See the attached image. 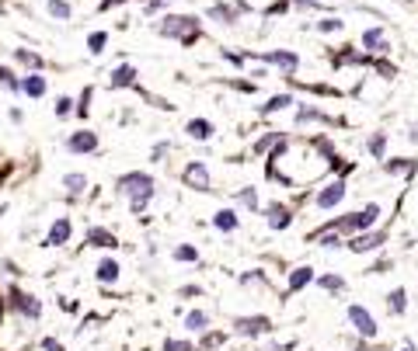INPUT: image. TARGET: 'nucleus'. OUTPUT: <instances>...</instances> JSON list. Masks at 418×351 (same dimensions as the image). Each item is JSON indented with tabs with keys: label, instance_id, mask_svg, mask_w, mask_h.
I'll use <instances>...</instances> for the list:
<instances>
[{
	"label": "nucleus",
	"instance_id": "nucleus-1",
	"mask_svg": "<svg viewBox=\"0 0 418 351\" xmlns=\"http://www.w3.org/2000/svg\"><path fill=\"white\" fill-rule=\"evenodd\" d=\"M119 188L129 195L133 209L140 212V209L147 205V198L154 195V177L150 174H126V177H119Z\"/></svg>",
	"mask_w": 418,
	"mask_h": 351
},
{
	"label": "nucleus",
	"instance_id": "nucleus-2",
	"mask_svg": "<svg viewBox=\"0 0 418 351\" xmlns=\"http://www.w3.org/2000/svg\"><path fill=\"white\" fill-rule=\"evenodd\" d=\"M161 32L171 35V39H185V42H192V39L199 35V21H196L192 14H185V18H168V21L161 25Z\"/></svg>",
	"mask_w": 418,
	"mask_h": 351
},
{
	"label": "nucleus",
	"instance_id": "nucleus-3",
	"mask_svg": "<svg viewBox=\"0 0 418 351\" xmlns=\"http://www.w3.org/2000/svg\"><path fill=\"white\" fill-rule=\"evenodd\" d=\"M377 216H380V205H366L359 216H352V219H342L338 226H342V230H363V226H373V223H377Z\"/></svg>",
	"mask_w": 418,
	"mask_h": 351
},
{
	"label": "nucleus",
	"instance_id": "nucleus-4",
	"mask_svg": "<svg viewBox=\"0 0 418 351\" xmlns=\"http://www.w3.org/2000/svg\"><path fill=\"white\" fill-rule=\"evenodd\" d=\"M349 320L359 327V334H366V338H373V334H377V320H373L363 306H349Z\"/></svg>",
	"mask_w": 418,
	"mask_h": 351
},
{
	"label": "nucleus",
	"instance_id": "nucleus-5",
	"mask_svg": "<svg viewBox=\"0 0 418 351\" xmlns=\"http://www.w3.org/2000/svg\"><path fill=\"white\" fill-rule=\"evenodd\" d=\"M182 177H185L192 188H199V191H206V188H209V171H206V164H203V160H192V164L185 167V174H182Z\"/></svg>",
	"mask_w": 418,
	"mask_h": 351
},
{
	"label": "nucleus",
	"instance_id": "nucleus-6",
	"mask_svg": "<svg viewBox=\"0 0 418 351\" xmlns=\"http://www.w3.org/2000/svg\"><path fill=\"white\" fill-rule=\"evenodd\" d=\"M67 146L74 153H91V150H98V132H74Z\"/></svg>",
	"mask_w": 418,
	"mask_h": 351
},
{
	"label": "nucleus",
	"instance_id": "nucleus-7",
	"mask_svg": "<svg viewBox=\"0 0 418 351\" xmlns=\"http://www.w3.org/2000/svg\"><path fill=\"white\" fill-rule=\"evenodd\" d=\"M342 195H345V184H342V181H335V184H328V188L317 195V205H321V209H331V205H338V202H342Z\"/></svg>",
	"mask_w": 418,
	"mask_h": 351
},
{
	"label": "nucleus",
	"instance_id": "nucleus-8",
	"mask_svg": "<svg viewBox=\"0 0 418 351\" xmlns=\"http://www.w3.org/2000/svg\"><path fill=\"white\" fill-rule=\"evenodd\" d=\"M67 240H70V219H56L53 230H49V237H46V244H49V247H60V244H67Z\"/></svg>",
	"mask_w": 418,
	"mask_h": 351
},
{
	"label": "nucleus",
	"instance_id": "nucleus-9",
	"mask_svg": "<svg viewBox=\"0 0 418 351\" xmlns=\"http://www.w3.org/2000/svg\"><path fill=\"white\" fill-rule=\"evenodd\" d=\"M262 331H269V320L265 317H244V320H237V334H262Z\"/></svg>",
	"mask_w": 418,
	"mask_h": 351
},
{
	"label": "nucleus",
	"instance_id": "nucleus-10",
	"mask_svg": "<svg viewBox=\"0 0 418 351\" xmlns=\"http://www.w3.org/2000/svg\"><path fill=\"white\" fill-rule=\"evenodd\" d=\"M11 299H14V306H18L21 313H28V317H39V313H42V306L32 303V296H25V292H14Z\"/></svg>",
	"mask_w": 418,
	"mask_h": 351
},
{
	"label": "nucleus",
	"instance_id": "nucleus-11",
	"mask_svg": "<svg viewBox=\"0 0 418 351\" xmlns=\"http://www.w3.org/2000/svg\"><path fill=\"white\" fill-rule=\"evenodd\" d=\"M384 240H387V233H370V237L352 240V251H373V247H380Z\"/></svg>",
	"mask_w": 418,
	"mask_h": 351
},
{
	"label": "nucleus",
	"instance_id": "nucleus-12",
	"mask_svg": "<svg viewBox=\"0 0 418 351\" xmlns=\"http://www.w3.org/2000/svg\"><path fill=\"white\" fill-rule=\"evenodd\" d=\"M262 60L279 63V67H283V70H290V74L297 70V56H293V53H269V56H262Z\"/></svg>",
	"mask_w": 418,
	"mask_h": 351
},
{
	"label": "nucleus",
	"instance_id": "nucleus-13",
	"mask_svg": "<svg viewBox=\"0 0 418 351\" xmlns=\"http://www.w3.org/2000/svg\"><path fill=\"white\" fill-rule=\"evenodd\" d=\"M189 136H192V139H209V136H213V125H209L206 118H192V122H189Z\"/></svg>",
	"mask_w": 418,
	"mask_h": 351
},
{
	"label": "nucleus",
	"instance_id": "nucleus-14",
	"mask_svg": "<svg viewBox=\"0 0 418 351\" xmlns=\"http://www.w3.org/2000/svg\"><path fill=\"white\" fill-rule=\"evenodd\" d=\"M363 42H366V46H370L373 53H387V39H384V35H380L377 28H370V32L363 35Z\"/></svg>",
	"mask_w": 418,
	"mask_h": 351
},
{
	"label": "nucleus",
	"instance_id": "nucleus-15",
	"mask_svg": "<svg viewBox=\"0 0 418 351\" xmlns=\"http://www.w3.org/2000/svg\"><path fill=\"white\" fill-rule=\"evenodd\" d=\"M133 77H136V70L126 63V67H119L115 74H112V88H122V84H133Z\"/></svg>",
	"mask_w": 418,
	"mask_h": 351
},
{
	"label": "nucleus",
	"instance_id": "nucleus-16",
	"mask_svg": "<svg viewBox=\"0 0 418 351\" xmlns=\"http://www.w3.org/2000/svg\"><path fill=\"white\" fill-rule=\"evenodd\" d=\"M269 223H272L276 230H283V226L290 223V212H286L283 205H272V209H269Z\"/></svg>",
	"mask_w": 418,
	"mask_h": 351
},
{
	"label": "nucleus",
	"instance_id": "nucleus-17",
	"mask_svg": "<svg viewBox=\"0 0 418 351\" xmlns=\"http://www.w3.org/2000/svg\"><path fill=\"white\" fill-rule=\"evenodd\" d=\"M95 247H115V237L108 233V230H91V237H88Z\"/></svg>",
	"mask_w": 418,
	"mask_h": 351
},
{
	"label": "nucleus",
	"instance_id": "nucleus-18",
	"mask_svg": "<svg viewBox=\"0 0 418 351\" xmlns=\"http://www.w3.org/2000/svg\"><path fill=\"white\" fill-rule=\"evenodd\" d=\"M25 94H28V97H42V94H46V81H42V77H28V81H25Z\"/></svg>",
	"mask_w": 418,
	"mask_h": 351
},
{
	"label": "nucleus",
	"instance_id": "nucleus-19",
	"mask_svg": "<svg viewBox=\"0 0 418 351\" xmlns=\"http://www.w3.org/2000/svg\"><path fill=\"white\" fill-rule=\"evenodd\" d=\"M98 278H102V282H115V278H119V264H115V261H102V264H98Z\"/></svg>",
	"mask_w": 418,
	"mask_h": 351
},
{
	"label": "nucleus",
	"instance_id": "nucleus-20",
	"mask_svg": "<svg viewBox=\"0 0 418 351\" xmlns=\"http://www.w3.org/2000/svg\"><path fill=\"white\" fill-rule=\"evenodd\" d=\"M213 223H216L220 230H234V226H237V216H234L230 209H223V212H216V219H213Z\"/></svg>",
	"mask_w": 418,
	"mask_h": 351
},
{
	"label": "nucleus",
	"instance_id": "nucleus-21",
	"mask_svg": "<svg viewBox=\"0 0 418 351\" xmlns=\"http://www.w3.org/2000/svg\"><path fill=\"white\" fill-rule=\"evenodd\" d=\"M405 306H408V292L405 289H394L391 292V313H401Z\"/></svg>",
	"mask_w": 418,
	"mask_h": 351
},
{
	"label": "nucleus",
	"instance_id": "nucleus-22",
	"mask_svg": "<svg viewBox=\"0 0 418 351\" xmlns=\"http://www.w3.org/2000/svg\"><path fill=\"white\" fill-rule=\"evenodd\" d=\"M206 324H209V317H206V313H203V310H196V313H189V320H185V327H189V331H203Z\"/></svg>",
	"mask_w": 418,
	"mask_h": 351
},
{
	"label": "nucleus",
	"instance_id": "nucleus-23",
	"mask_svg": "<svg viewBox=\"0 0 418 351\" xmlns=\"http://www.w3.org/2000/svg\"><path fill=\"white\" fill-rule=\"evenodd\" d=\"M384 150H387V136L380 132V136H373V139H370V153L380 160V157H384Z\"/></svg>",
	"mask_w": 418,
	"mask_h": 351
},
{
	"label": "nucleus",
	"instance_id": "nucleus-24",
	"mask_svg": "<svg viewBox=\"0 0 418 351\" xmlns=\"http://www.w3.org/2000/svg\"><path fill=\"white\" fill-rule=\"evenodd\" d=\"M307 282H311V268H300V271H297V275H293V278H290V289H293V292H297V289H304V285H307Z\"/></svg>",
	"mask_w": 418,
	"mask_h": 351
},
{
	"label": "nucleus",
	"instance_id": "nucleus-25",
	"mask_svg": "<svg viewBox=\"0 0 418 351\" xmlns=\"http://www.w3.org/2000/svg\"><path fill=\"white\" fill-rule=\"evenodd\" d=\"M49 14H56V18H70L74 11H70L67 0H49Z\"/></svg>",
	"mask_w": 418,
	"mask_h": 351
},
{
	"label": "nucleus",
	"instance_id": "nucleus-26",
	"mask_svg": "<svg viewBox=\"0 0 418 351\" xmlns=\"http://www.w3.org/2000/svg\"><path fill=\"white\" fill-rule=\"evenodd\" d=\"M209 18H220V21H227V25H230V21H237V14H234L230 7H213V11H209Z\"/></svg>",
	"mask_w": 418,
	"mask_h": 351
},
{
	"label": "nucleus",
	"instance_id": "nucleus-27",
	"mask_svg": "<svg viewBox=\"0 0 418 351\" xmlns=\"http://www.w3.org/2000/svg\"><path fill=\"white\" fill-rule=\"evenodd\" d=\"M104 42H108V35H104V32H95V35L88 39V49H91V53H102Z\"/></svg>",
	"mask_w": 418,
	"mask_h": 351
},
{
	"label": "nucleus",
	"instance_id": "nucleus-28",
	"mask_svg": "<svg viewBox=\"0 0 418 351\" xmlns=\"http://www.w3.org/2000/svg\"><path fill=\"white\" fill-rule=\"evenodd\" d=\"M70 191H84V174H67V181H63Z\"/></svg>",
	"mask_w": 418,
	"mask_h": 351
},
{
	"label": "nucleus",
	"instance_id": "nucleus-29",
	"mask_svg": "<svg viewBox=\"0 0 418 351\" xmlns=\"http://www.w3.org/2000/svg\"><path fill=\"white\" fill-rule=\"evenodd\" d=\"M286 104H290V97H286V94H279V97H272V101L265 104V111H279V108H286Z\"/></svg>",
	"mask_w": 418,
	"mask_h": 351
},
{
	"label": "nucleus",
	"instance_id": "nucleus-30",
	"mask_svg": "<svg viewBox=\"0 0 418 351\" xmlns=\"http://www.w3.org/2000/svg\"><path fill=\"white\" fill-rule=\"evenodd\" d=\"M175 258H178V261H196V247H178Z\"/></svg>",
	"mask_w": 418,
	"mask_h": 351
},
{
	"label": "nucleus",
	"instance_id": "nucleus-31",
	"mask_svg": "<svg viewBox=\"0 0 418 351\" xmlns=\"http://www.w3.org/2000/svg\"><path fill=\"white\" fill-rule=\"evenodd\" d=\"M321 285H324V289H342V278H338V275H324Z\"/></svg>",
	"mask_w": 418,
	"mask_h": 351
},
{
	"label": "nucleus",
	"instance_id": "nucleus-32",
	"mask_svg": "<svg viewBox=\"0 0 418 351\" xmlns=\"http://www.w3.org/2000/svg\"><path fill=\"white\" fill-rule=\"evenodd\" d=\"M0 84H4V88H14V90H18V81L11 77V70H0Z\"/></svg>",
	"mask_w": 418,
	"mask_h": 351
},
{
	"label": "nucleus",
	"instance_id": "nucleus-33",
	"mask_svg": "<svg viewBox=\"0 0 418 351\" xmlns=\"http://www.w3.org/2000/svg\"><path fill=\"white\" fill-rule=\"evenodd\" d=\"M164 351H192V345H185V341H168Z\"/></svg>",
	"mask_w": 418,
	"mask_h": 351
},
{
	"label": "nucleus",
	"instance_id": "nucleus-34",
	"mask_svg": "<svg viewBox=\"0 0 418 351\" xmlns=\"http://www.w3.org/2000/svg\"><path fill=\"white\" fill-rule=\"evenodd\" d=\"M338 28H342V21H335V18L321 21V32H338Z\"/></svg>",
	"mask_w": 418,
	"mask_h": 351
},
{
	"label": "nucleus",
	"instance_id": "nucleus-35",
	"mask_svg": "<svg viewBox=\"0 0 418 351\" xmlns=\"http://www.w3.org/2000/svg\"><path fill=\"white\" fill-rule=\"evenodd\" d=\"M70 104H74L70 97H60V101H56V115H67V111H70Z\"/></svg>",
	"mask_w": 418,
	"mask_h": 351
},
{
	"label": "nucleus",
	"instance_id": "nucleus-36",
	"mask_svg": "<svg viewBox=\"0 0 418 351\" xmlns=\"http://www.w3.org/2000/svg\"><path fill=\"white\" fill-rule=\"evenodd\" d=\"M241 202H244V205H255V191L244 188V191H241Z\"/></svg>",
	"mask_w": 418,
	"mask_h": 351
},
{
	"label": "nucleus",
	"instance_id": "nucleus-37",
	"mask_svg": "<svg viewBox=\"0 0 418 351\" xmlns=\"http://www.w3.org/2000/svg\"><path fill=\"white\" fill-rule=\"evenodd\" d=\"M18 56H21L25 63H32V67H39V63H42V60H39V56H32V53H18Z\"/></svg>",
	"mask_w": 418,
	"mask_h": 351
},
{
	"label": "nucleus",
	"instance_id": "nucleus-38",
	"mask_svg": "<svg viewBox=\"0 0 418 351\" xmlns=\"http://www.w3.org/2000/svg\"><path fill=\"white\" fill-rule=\"evenodd\" d=\"M46 351H60V345L56 341H46Z\"/></svg>",
	"mask_w": 418,
	"mask_h": 351
},
{
	"label": "nucleus",
	"instance_id": "nucleus-39",
	"mask_svg": "<svg viewBox=\"0 0 418 351\" xmlns=\"http://www.w3.org/2000/svg\"><path fill=\"white\" fill-rule=\"evenodd\" d=\"M412 139H415V143H418V125H415V129H412Z\"/></svg>",
	"mask_w": 418,
	"mask_h": 351
}]
</instances>
